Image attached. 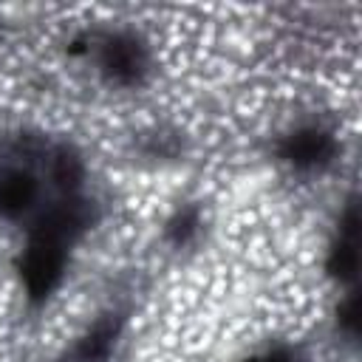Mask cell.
Wrapping results in <instances>:
<instances>
[{"instance_id": "6da1fadb", "label": "cell", "mask_w": 362, "mask_h": 362, "mask_svg": "<svg viewBox=\"0 0 362 362\" xmlns=\"http://www.w3.org/2000/svg\"><path fill=\"white\" fill-rule=\"evenodd\" d=\"M62 266H65L62 246L51 243V240L34 238L31 246L25 249V255H23V283H25V291L34 300H42L59 283Z\"/></svg>"}, {"instance_id": "7a4b0ae2", "label": "cell", "mask_w": 362, "mask_h": 362, "mask_svg": "<svg viewBox=\"0 0 362 362\" xmlns=\"http://www.w3.org/2000/svg\"><path fill=\"white\" fill-rule=\"evenodd\" d=\"M331 153H334V139L325 130H317V127L297 130L283 141V158H288L297 167L322 164V161L331 158Z\"/></svg>"}, {"instance_id": "3957f363", "label": "cell", "mask_w": 362, "mask_h": 362, "mask_svg": "<svg viewBox=\"0 0 362 362\" xmlns=\"http://www.w3.org/2000/svg\"><path fill=\"white\" fill-rule=\"evenodd\" d=\"M105 68L110 71L113 79L119 82H130L139 76L141 65H144V51L133 37H113L105 45V57H102Z\"/></svg>"}, {"instance_id": "277c9868", "label": "cell", "mask_w": 362, "mask_h": 362, "mask_svg": "<svg viewBox=\"0 0 362 362\" xmlns=\"http://www.w3.org/2000/svg\"><path fill=\"white\" fill-rule=\"evenodd\" d=\"M34 198H37V184H34L31 175L11 173V175H6L0 181V212L17 215V212L28 209Z\"/></svg>"}, {"instance_id": "5b68a950", "label": "cell", "mask_w": 362, "mask_h": 362, "mask_svg": "<svg viewBox=\"0 0 362 362\" xmlns=\"http://www.w3.org/2000/svg\"><path fill=\"white\" fill-rule=\"evenodd\" d=\"M356 266H359V255H356V238L351 235H342L339 243L331 249L328 255V272L339 280H351L356 274Z\"/></svg>"}, {"instance_id": "8992f818", "label": "cell", "mask_w": 362, "mask_h": 362, "mask_svg": "<svg viewBox=\"0 0 362 362\" xmlns=\"http://www.w3.org/2000/svg\"><path fill=\"white\" fill-rule=\"evenodd\" d=\"M51 175H54V181L59 187H74L82 178V164H79V158L74 153L62 150V153H57V158L51 164Z\"/></svg>"}, {"instance_id": "52a82bcc", "label": "cell", "mask_w": 362, "mask_h": 362, "mask_svg": "<svg viewBox=\"0 0 362 362\" xmlns=\"http://www.w3.org/2000/svg\"><path fill=\"white\" fill-rule=\"evenodd\" d=\"M107 351H110V331H107V328H96V331H90L88 339L82 342L79 356H82L85 362H102V359L107 356Z\"/></svg>"}, {"instance_id": "ba28073f", "label": "cell", "mask_w": 362, "mask_h": 362, "mask_svg": "<svg viewBox=\"0 0 362 362\" xmlns=\"http://www.w3.org/2000/svg\"><path fill=\"white\" fill-rule=\"evenodd\" d=\"M339 322H342L348 331H356V325H359V300H356V297H348V300L339 305Z\"/></svg>"}, {"instance_id": "9c48e42d", "label": "cell", "mask_w": 362, "mask_h": 362, "mask_svg": "<svg viewBox=\"0 0 362 362\" xmlns=\"http://www.w3.org/2000/svg\"><path fill=\"white\" fill-rule=\"evenodd\" d=\"M246 362H263V359H246Z\"/></svg>"}]
</instances>
